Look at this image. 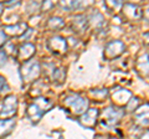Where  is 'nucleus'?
Here are the masks:
<instances>
[{
  "instance_id": "7",
  "label": "nucleus",
  "mask_w": 149,
  "mask_h": 139,
  "mask_svg": "<svg viewBox=\"0 0 149 139\" xmlns=\"http://www.w3.org/2000/svg\"><path fill=\"white\" fill-rule=\"evenodd\" d=\"M1 13H3V4H0V15H1Z\"/></svg>"
},
{
  "instance_id": "2",
  "label": "nucleus",
  "mask_w": 149,
  "mask_h": 139,
  "mask_svg": "<svg viewBox=\"0 0 149 139\" xmlns=\"http://www.w3.org/2000/svg\"><path fill=\"white\" fill-rule=\"evenodd\" d=\"M14 127V120L13 119H6V120H0V137L5 136L11 131Z\"/></svg>"
},
{
  "instance_id": "5",
  "label": "nucleus",
  "mask_w": 149,
  "mask_h": 139,
  "mask_svg": "<svg viewBox=\"0 0 149 139\" xmlns=\"http://www.w3.org/2000/svg\"><path fill=\"white\" fill-rule=\"evenodd\" d=\"M6 86V83H5V78H4L3 76H0V92H1L4 90V87Z\"/></svg>"
},
{
  "instance_id": "6",
  "label": "nucleus",
  "mask_w": 149,
  "mask_h": 139,
  "mask_svg": "<svg viewBox=\"0 0 149 139\" xmlns=\"http://www.w3.org/2000/svg\"><path fill=\"white\" fill-rule=\"evenodd\" d=\"M4 41H5V34L3 31H0V46L4 44Z\"/></svg>"
},
{
  "instance_id": "4",
  "label": "nucleus",
  "mask_w": 149,
  "mask_h": 139,
  "mask_svg": "<svg viewBox=\"0 0 149 139\" xmlns=\"http://www.w3.org/2000/svg\"><path fill=\"white\" fill-rule=\"evenodd\" d=\"M5 61H6V55L4 51L0 50V66H3V65L5 63Z\"/></svg>"
},
{
  "instance_id": "1",
  "label": "nucleus",
  "mask_w": 149,
  "mask_h": 139,
  "mask_svg": "<svg viewBox=\"0 0 149 139\" xmlns=\"http://www.w3.org/2000/svg\"><path fill=\"white\" fill-rule=\"evenodd\" d=\"M16 109V98L13 96H9L4 99V103H3V111L0 115L1 117H8V115H11L14 114Z\"/></svg>"
},
{
  "instance_id": "3",
  "label": "nucleus",
  "mask_w": 149,
  "mask_h": 139,
  "mask_svg": "<svg viewBox=\"0 0 149 139\" xmlns=\"http://www.w3.org/2000/svg\"><path fill=\"white\" fill-rule=\"evenodd\" d=\"M20 27H24V25L5 26V29H4V31H5L6 34H9V35H19V34H20V31H19V29H20Z\"/></svg>"
}]
</instances>
